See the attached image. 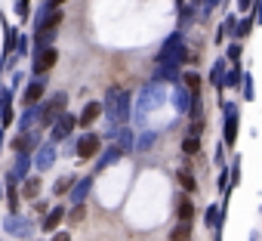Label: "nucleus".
I'll list each match as a JSON object with an SVG mask.
<instances>
[{
    "label": "nucleus",
    "instance_id": "nucleus-4",
    "mask_svg": "<svg viewBox=\"0 0 262 241\" xmlns=\"http://www.w3.org/2000/svg\"><path fill=\"white\" fill-rule=\"evenodd\" d=\"M4 229H7L13 238H31V235H34V223H31L28 216H22V213H10V216L4 219Z\"/></svg>",
    "mask_w": 262,
    "mask_h": 241
},
{
    "label": "nucleus",
    "instance_id": "nucleus-17",
    "mask_svg": "<svg viewBox=\"0 0 262 241\" xmlns=\"http://www.w3.org/2000/svg\"><path fill=\"white\" fill-rule=\"evenodd\" d=\"M62 219H65V204H56V207H53V210H50V213L43 216V223H40V229H43V232H56Z\"/></svg>",
    "mask_w": 262,
    "mask_h": 241
},
{
    "label": "nucleus",
    "instance_id": "nucleus-7",
    "mask_svg": "<svg viewBox=\"0 0 262 241\" xmlns=\"http://www.w3.org/2000/svg\"><path fill=\"white\" fill-rule=\"evenodd\" d=\"M34 167V155H16V164L13 170L7 173V186H16V183H25L28 179V170Z\"/></svg>",
    "mask_w": 262,
    "mask_h": 241
},
{
    "label": "nucleus",
    "instance_id": "nucleus-16",
    "mask_svg": "<svg viewBox=\"0 0 262 241\" xmlns=\"http://www.w3.org/2000/svg\"><path fill=\"white\" fill-rule=\"evenodd\" d=\"M90 189H93V176H80V179L74 183V189L68 192V198H71V204H83V198L90 195Z\"/></svg>",
    "mask_w": 262,
    "mask_h": 241
},
{
    "label": "nucleus",
    "instance_id": "nucleus-22",
    "mask_svg": "<svg viewBox=\"0 0 262 241\" xmlns=\"http://www.w3.org/2000/svg\"><path fill=\"white\" fill-rule=\"evenodd\" d=\"M179 68L176 65H158V81H176Z\"/></svg>",
    "mask_w": 262,
    "mask_h": 241
},
{
    "label": "nucleus",
    "instance_id": "nucleus-2",
    "mask_svg": "<svg viewBox=\"0 0 262 241\" xmlns=\"http://www.w3.org/2000/svg\"><path fill=\"white\" fill-rule=\"evenodd\" d=\"M65 105H68V93H65V90L53 93V96L40 105V127H56V120H59L62 114H68Z\"/></svg>",
    "mask_w": 262,
    "mask_h": 241
},
{
    "label": "nucleus",
    "instance_id": "nucleus-43",
    "mask_svg": "<svg viewBox=\"0 0 262 241\" xmlns=\"http://www.w3.org/2000/svg\"><path fill=\"white\" fill-rule=\"evenodd\" d=\"M0 198H4V186H0Z\"/></svg>",
    "mask_w": 262,
    "mask_h": 241
},
{
    "label": "nucleus",
    "instance_id": "nucleus-1",
    "mask_svg": "<svg viewBox=\"0 0 262 241\" xmlns=\"http://www.w3.org/2000/svg\"><path fill=\"white\" fill-rule=\"evenodd\" d=\"M105 114H108V120H111V130H114V124H123V120L129 117V93L111 87V90L105 93Z\"/></svg>",
    "mask_w": 262,
    "mask_h": 241
},
{
    "label": "nucleus",
    "instance_id": "nucleus-33",
    "mask_svg": "<svg viewBox=\"0 0 262 241\" xmlns=\"http://www.w3.org/2000/svg\"><path fill=\"white\" fill-rule=\"evenodd\" d=\"M28 50H31V44H28V37H22V41H19V47H16V59L28 56Z\"/></svg>",
    "mask_w": 262,
    "mask_h": 241
},
{
    "label": "nucleus",
    "instance_id": "nucleus-41",
    "mask_svg": "<svg viewBox=\"0 0 262 241\" xmlns=\"http://www.w3.org/2000/svg\"><path fill=\"white\" fill-rule=\"evenodd\" d=\"M216 4H219V0H207V10H213V7H216Z\"/></svg>",
    "mask_w": 262,
    "mask_h": 241
},
{
    "label": "nucleus",
    "instance_id": "nucleus-39",
    "mask_svg": "<svg viewBox=\"0 0 262 241\" xmlns=\"http://www.w3.org/2000/svg\"><path fill=\"white\" fill-rule=\"evenodd\" d=\"M53 241H71V235H68V232H56Z\"/></svg>",
    "mask_w": 262,
    "mask_h": 241
},
{
    "label": "nucleus",
    "instance_id": "nucleus-34",
    "mask_svg": "<svg viewBox=\"0 0 262 241\" xmlns=\"http://www.w3.org/2000/svg\"><path fill=\"white\" fill-rule=\"evenodd\" d=\"M34 210H37V213H40V216H47V213H50V204H47V201H40V198H37V201H34Z\"/></svg>",
    "mask_w": 262,
    "mask_h": 241
},
{
    "label": "nucleus",
    "instance_id": "nucleus-37",
    "mask_svg": "<svg viewBox=\"0 0 262 241\" xmlns=\"http://www.w3.org/2000/svg\"><path fill=\"white\" fill-rule=\"evenodd\" d=\"M151 143H155V133H145V136H142V139H139V149H148V146H151Z\"/></svg>",
    "mask_w": 262,
    "mask_h": 241
},
{
    "label": "nucleus",
    "instance_id": "nucleus-28",
    "mask_svg": "<svg viewBox=\"0 0 262 241\" xmlns=\"http://www.w3.org/2000/svg\"><path fill=\"white\" fill-rule=\"evenodd\" d=\"M234 136H237V117L231 114V117H228V124H225V143L231 146V143H234Z\"/></svg>",
    "mask_w": 262,
    "mask_h": 241
},
{
    "label": "nucleus",
    "instance_id": "nucleus-30",
    "mask_svg": "<svg viewBox=\"0 0 262 241\" xmlns=\"http://www.w3.org/2000/svg\"><path fill=\"white\" fill-rule=\"evenodd\" d=\"M185 87H188L191 93H198V87H201V74H194V71H188V74H185Z\"/></svg>",
    "mask_w": 262,
    "mask_h": 241
},
{
    "label": "nucleus",
    "instance_id": "nucleus-40",
    "mask_svg": "<svg viewBox=\"0 0 262 241\" xmlns=\"http://www.w3.org/2000/svg\"><path fill=\"white\" fill-rule=\"evenodd\" d=\"M50 4H53L56 10H62V7H65V0H50Z\"/></svg>",
    "mask_w": 262,
    "mask_h": 241
},
{
    "label": "nucleus",
    "instance_id": "nucleus-11",
    "mask_svg": "<svg viewBox=\"0 0 262 241\" xmlns=\"http://www.w3.org/2000/svg\"><path fill=\"white\" fill-rule=\"evenodd\" d=\"M80 124V120L74 117V114H62L59 120H56V127H53V143H62V139H68L71 136V130Z\"/></svg>",
    "mask_w": 262,
    "mask_h": 241
},
{
    "label": "nucleus",
    "instance_id": "nucleus-9",
    "mask_svg": "<svg viewBox=\"0 0 262 241\" xmlns=\"http://www.w3.org/2000/svg\"><path fill=\"white\" fill-rule=\"evenodd\" d=\"M43 93H47V81H43V77H34V81L25 87V93H22V105H25V108H34V105L43 99Z\"/></svg>",
    "mask_w": 262,
    "mask_h": 241
},
{
    "label": "nucleus",
    "instance_id": "nucleus-25",
    "mask_svg": "<svg viewBox=\"0 0 262 241\" xmlns=\"http://www.w3.org/2000/svg\"><path fill=\"white\" fill-rule=\"evenodd\" d=\"M191 216H194L191 201H188V198H179V219H182V223H191Z\"/></svg>",
    "mask_w": 262,
    "mask_h": 241
},
{
    "label": "nucleus",
    "instance_id": "nucleus-6",
    "mask_svg": "<svg viewBox=\"0 0 262 241\" xmlns=\"http://www.w3.org/2000/svg\"><path fill=\"white\" fill-rule=\"evenodd\" d=\"M99 146H102V139H99L96 133H83V136L74 143V155H77L80 161H90V158L99 155Z\"/></svg>",
    "mask_w": 262,
    "mask_h": 241
},
{
    "label": "nucleus",
    "instance_id": "nucleus-20",
    "mask_svg": "<svg viewBox=\"0 0 262 241\" xmlns=\"http://www.w3.org/2000/svg\"><path fill=\"white\" fill-rule=\"evenodd\" d=\"M22 195L31 198V201H37V195H40V176H28L25 186H22Z\"/></svg>",
    "mask_w": 262,
    "mask_h": 241
},
{
    "label": "nucleus",
    "instance_id": "nucleus-19",
    "mask_svg": "<svg viewBox=\"0 0 262 241\" xmlns=\"http://www.w3.org/2000/svg\"><path fill=\"white\" fill-rule=\"evenodd\" d=\"M120 158H123V152H120L117 146H111V149H105V152H102V158L96 161V170H105L108 164H117Z\"/></svg>",
    "mask_w": 262,
    "mask_h": 241
},
{
    "label": "nucleus",
    "instance_id": "nucleus-23",
    "mask_svg": "<svg viewBox=\"0 0 262 241\" xmlns=\"http://www.w3.org/2000/svg\"><path fill=\"white\" fill-rule=\"evenodd\" d=\"M71 189H74V176H59L56 186H53L56 195H65V192H71Z\"/></svg>",
    "mask_w": 262,
    "mask_h": 241
},
{
    "label": "nucleus",
    "instance_id": "nucleus-3",
    "mask_svg": "<svg viewBox=\"0 0 262 241\" xmlns=\"http://www.w3.org/2000/svg\"><path fill=\"white\" fill-rule=\"evenodd\" d=\"M40 130H43V127H37V130H31V133H16L13 143H10L13 152H16V155H34V152L43 146V143H40Z\"/></svg>",
    "mask_w": 262,
    "mask_h": 241
},
{
    "label": "nucleus",
    "instance_id": "nucleus-10",
    "mask_svg": "<svg viewBox=\"0 0 262 241\" xmlns=\"http://www.w3.org/2000/svg\"><path fill=\"white\" fill-rule=\"evenodd\" d=\"M53 164H56V143H43V146L34 152V170L43 173V170H50Z\"/></svg>",
    "mask_w": 262,
    "mask_h": 241
},
{
    "label": "nucleus",
    "instance_id": "nucleus-42",
    "mask_svg": "<svg viewBox=\"0 0 262 241\" xmlns=\"http://www.w3.org/2000/svg\"><path fill=\"white\" fill-rule=\"evenodd\" d=\"M0 146H4V130H0Z\"/></svg>",
    "mask_w": 262,
    "mask_h": 241
},
{
    "label": "nucleus",
    "instance_id": "nucleus-21",
    "mask_svg": "<svg viewBox=\"0 0 262 241\" xmlns=\"http://www.w3.org/2000/svg\"><path fill=\"white\" fill-rule=\"evenodd\" d=\"M173 102H176V108H179V111H191V102H194V96H188V93L179 87V90L173 93Z\"/></svg>",
    "mask_w": 262,
    "mask_h": 241
},
{
    "label": "nucleus",
    "instance_id": "nucleus-32",
    "mask_svg": "<svg viewBox=\"0 0 262 241\" xmlns=\"http://www.w3.org/2000/svg\"><path fill=\"white\" fill-rule=\"evenodd\" d=\"M179 183H182V189H185V192H194V189H198V183H194V179H191V173H185V170L179 173Z\"/></svg>",
    "mask_w": 262,
    "mask_h": 241
},
{
    "label": "nucleus",
    "instance_id": "nucleus-38",
    "mask_svg": "<svg viewBox=\"0 0 262 241\" xmlns=\"http://www.w3.org/2000/svg\"><path fill=\"white\" fill-rule=\"evenodd\" d=\"M222 84H228V87H234V84H237V71H231V74H228V77H225Z\"/></svg>",
    "mask_w": 262,
    "mask_h": 241
},
{
    "label": "nucleus",
    "instance_id": "nucleus-24",
    "mask_svg": "<svg viewBox=\"0 0 262 241\" xmlns=\"http://www.w3.org/2000/svg\"><path fill=\"white\" fill-rule=\"evenodd\" d=\"M19 189L16 186H7V204H10V213H19Z\"/></svg>",
    "mask_w": 262,
    "mask_h": 241
},
{
    "label": "nucleus",
    "instance_id": "nucleus-31",
    "mask_svg": "<svg viewBox=\"0 0 262 241\" xmlns=\"http://www.w3.org/2000/svg\"><path fill=\"white\" fill-rule=\"evenodd\" d=\"M198 149H201V143H198V136H188V139L182 143V152H185V155H194Z\"/></svg>",
    "mask_w": 262,
    "mask_h": 241
},
{
    "label": "nucleus",
    "instance_id": "nucleus-36",
    "mask_svg": "<svg viewBox=\"0 0 262 241\" xmlns=\"http://www.w3.org/2000/svg\"><path fill=\"white\" fill-rule=\"evenodd\" d=\"M250 28H253V25H250V22H241V25H237V31H234V34H241V37H247V34H250Z\"/></svg>",
    "mask_w": 262,
    "mask_h": 241
},
{
    "label": "nucleus",
    "instance_id": "nucleus-29",
    "mask_svg": "<svg viewBox=\"0 0 262 241\" xmlns=\"http://www.w3.org/2000/svg\"><path fill=\"white\" fill-rule=\"evenodd\" d=\"M31 10V0H16V19H28Z\"/></svg>",
    "mask_w": 262,
    "mask_h": 241
},
{
    "label": "nucleus",
    "instance_id": "nucleus-8",
    "mask_svg": "<svg viewBox=\"0 0 262 241\" xmlns=\"http://www.w3.org/2000/svg\"><path fill=\"white\" fill-rule=\"evenodd\" d=\"M161 99H164V90H161L158 84H155V87H145V90H142V99H139V108H136V117L142 120L151 108H158Z\"/></svg>",
    "mask_w": 262,
    "mask_h": 241
},
{
    "label": "nucleus",
    "instance_id": "nucleus-35",
    "mask_svg": "<svg viewBox=\"0 0 262 241\" xmlns=\"http://www.w3.org/2000/svg\"><path fill=\"white\" fill-rule=\"evenodd\" d=\"M83 219V204H74V210H71V223H80Z\"/></svg>",
    "mask_w": 262,
    "mask_h": 241
},
{
    "label": "nucleus",
    "instance_id": "nucleus-18",
    "mask_svg": "<svg viewBox=\"0 0 262 241\" xmlns=\"http://www.w3.org/2000/svg\"><path fill=\"white\" fill-rule=\"evenodd\" d=\"M102 111H105V105H102V102H86V105H83V111H80V117H77V120H80V127H90Z\"/></svg>",
    "mask_w": 262,
    "mask_h": 241
},
{
    "label": "nucleus",
    "instance_id": "nucleus-13",
    "mask_svg": "<svg viewBox=\"0 0 262 241\" xmlns=\"http://www.w3.org/2000/svg\"><path fill=\"white\" fill-rule=\"evenodd\" d=\"M16 127H19V133H31V130H37V127H40V105H34V108H25Z\"/></svg>",
    "mask_w": 262,
    "mask_h": 241
},
{
    "label": "nucleus",
    "instance_id": "nucleus-12",
    "mask_svg": "<svg viewBox=\"0 0 262 241\" xmlns=\"http://www.w3.org/2000/svg\"><path fill=\"white\" fill-rule=\"evenodd\" d=\"M0 25H4V59H10V56H13V50L19 47V41H22V37H19V31L7 22V16H0Z\"/></svg>",
    "mask_w": 262,
    "mask_h": 241
},
{
    "label": "nucleus",
    "instance_id": "nucleus-27",
    "mask_svg": "<svg viewBox=\"0 0 262 241\" xmlns=\"http://www.w3.org/2000/svg\"><path fill=\"white\" fill-rule=\"evenodd\" d=\"M188 235H191V229H188V223H179L173 232H170V238L173 241H188Z\"/></svg>",
    "mask_w": 262,
    "mask_h": 241
},
{
    "label": "nucleus",
    "instance_id": "nucleus-26",
    "mask_svg": "<svg viewBox=\"0 0 262 241\" xmlns=\"http://www.w3.org/2000/svg\"><path fill=\"white\" fill-rule=\"evenodd\" d=\"M129 146H133V133H129L126 127H120V130H117V149L123 152V149H129Z\"/></svg>",
    "mask_w": 262,
    "mask_h": 241
},
{
    "label": "nucleus",
    "instance_id": "nucleus-14",
    "mask_svg": "<svg viewBox=\"0 0 262 241\" xmlns=\"http://www.w3.org/2000/svg\"><path fill=\"white\" fill-rule=\"evenodd\" d=\"M16 120V108H13V93L7 90V93H0V127H10Z\"/></svg>",
    "mask_w": 262,
    "mask_h": 241
},
{
    "label": "nucleus",
    "instance_id": "nucleus-5",
    "mask_svg": "<svg viewBox=\"0 0 262 241\" xmlns=\"http://www.w3.org/2000/svg\"><path fill=\"white\" fill-rule=\"evenodd\" d=\"M31 56H34V62H31L34 77H43V74L59 62V50H56V47H50V50H43V53H31Z\"/></svg>",
    "mask_w": 262,
    "mask_h": 241
},
{
    "label": "nucleus",
    "instance_id": "nucleus-15",
    "mask_svg": "<svg viewBox=\"0 0 262 241\" xmlns=\"http://www.w3.org/2000/svg\"><path fill=\"white\" fill-rule=\"evenodd\" d=\"M56 34H59V28H40V31H34V53L50 50L53 41H56Z\"/></svg>",
    "mask_w": 262,
    "mask_h": 241
}]
</instances>
